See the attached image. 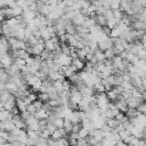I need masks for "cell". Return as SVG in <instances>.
Listing matches in <instances>:
<instances>
[{
  "label": "cell",
  "mask_w": 146,
  "mask_h": 146,
  "mask_svg": "<svg viewBox=\"0 0 146 146\" xmlns=\"http://www.w3.org/2000/svg\"><path fill=\"white\" fill-rule=\"evenodd\" d=\"M96 106L97 108L100 111V112H104L108 108V104H110V100L106 96L105 92H100V94H96Z\"/></svg>",
  "instance_id": "1"
},
{
  "label": "cell",
  "mask_w": 146,
  "mask_h": 146,
  "mask_svg": "<svg viewBox=\"0 0 146 146\" xmlns=\"http://www.w3.org/2000/svg\"><path fill=\"white\" fill-rule=\"evenodd\" d=\"M25 122V127L26 129H30V130H35V131H39L40 130V124H39V120H36L34 117L33 114L29 115L27 119L24 120Z\"/></svg>",
  "instance_id": "2"
},
{
  "label": "cell",
  "mask_w": 146,
  "mask_h": 146,
  "mask_svg": "<svg viewBox=\"0 0 146 146\" xmlns=\"http://www.w3.org/2000/svg\"><path fill=\"white\" fill-rule=\"evenodd\" d=\"M33 115H34V117H35L36 120H39V121H41V120H47V117H48V115H49V108L43 104L42 107H41L40 110H36Z\"/></svg>",
  "instance_id": "3"
},
{
  "label": "cell",
  "mask_w": 146,
  "mask_h": 146,
  "mask_svg": "<svg viewBox=\"0 0 146 146\" xmlns=\"http://www.w3.org/2000/svg\"><path fill=\"white\" fill-rule=\"evenodd\" d=\"M97 46H98V49L99 50L105 51V50H107V49H110V48L113 47V42H112V39L108 36V38H106V39L97 42Z\"/></svg>",
  "instance_id": "4"
},
{
  "label": "cell",
  "mask_w": 146,
  "mask_h": 146,
  "mask_svg": "<svg viewBox=\"0 0 146 146\" xmlns=\"http://www.w3.org/2000/svg\"><path fill=\"white\" fill-rule=\"evenodd\" d=\"M124 102H125L128 108H137V106H138L140 103H143L144 99H138V98H135V97L130 96V97H128Z\"/></svg>",
  "instance_id": "5"
},
{
  "label": "cell",
  "mask_w": 146,
  "mask_h": 146,
  "mask_svg": "<svg viewBox=\"0 0 146 146\" xmlns=\"http://www.w3.org/2000/svg\"><path fill=\"white\" fill-rule=\"evenodd\" d=\"M13 62H14V58H13L8 52H7L6 55H3L2 58L0 59V64H1L2 68H5V70H7V68L13 64Z\"/></svg>",
  "instance_id": "6"
},
{
  "label": "cell",
  "mask_w": 146,
  "mask_h": 146,
  "mask_svg": "<svg viewBox=\"0 0 146 146\" xmlns=\"http://www.w3.org/2000/svg\"><path fill=\"white\" fill-rule=\"evenodd\" d=\"M66 120H68L71 123H80L81 122V115H80V111L75 110V111H72L71 114L66 117Z\"/></svg>",
  "instance_id": "7"
},
{
  "label": "cell",
  "mask_w": 146,
  "mask_h": 146,
  "mask_svg": "<svg viewBox=\"0 0 146 146\" xmlns=\"http://www.w3.org/2000/svg\"><path fill=\"white\" fill-rule=\"evenodd\" d=\"M84 19H86V16H83V15L80 14V11H79L78 14H75V15L72 17L71 23H72L73 25H75V26H79V25H83Z\"/></svg>",
  "instance_id": "8"
},
{
  "label": "cell",
  "mask_w": 146,
  "mask_h": 146,
  "mask_svg": "<svg viewBox=\"0 0 146 146\" xmlns=\"http://www.w3.org/2000/svg\"><path fill=\"white\" fill-rule=\"evenodd\" d=\"M66 132L64 131V129L63 128H60V129H56L55 131H52L51 133H50V138L51 139H54V140H58V139H60V138H66Z\"/></svg>",
  "instance_id": "9"
},
{
  "label": "cell",
  "mask_w": 146,
  "mask_h": 146,
  "mask_svg": "<svg viewBox=\"0 0 146 146\" xmlns=\"http://www.w3.org/2000/svg\"><path fill=\"white\" fill-rule=\"evenodd\" d=\"M71 66H73L74 70L76 72H79V71H82L84 68V62L81 60V59H79V58H74L71 62Z\"/></svg>",
  "instance_id": "10"
},
{
  "label": "cell",
  "mask_w": 146,
  "mask_h": 146,
  "mask_svg": "<svg viewBox=\"0 0 146 146\" xmlns=\"http://www.w3.org/2000/svg\"><path fill=\"white\" fill-rule=\"evenodd\" d=\"M130 27L132 30H136V31H145L146 29V23L145 22H141V21H135L133 23H131Z\"/></svg>",
  "instance_id": "11"
},
{
  "label": "cell",
  "mask_w": 146,
  "mask_h": 146,
  "mask_svg": "<svg viewBox=\"0 0 146 146\" xmlns=\"http://www.w3.org/2000/svg\"><path fill=\"white\" fill-rule=\"evenodd\" d=\"M89 136L94 137V138L96 139V141H102V140L104 139V132H103L100 129H94Z\"/></svg>",
  "instance_id": "12"
},
{
  "label": "cell",
  "mask_w": 146,
  "mask_h": 146,
  "mask_svg": "<svg viewBox=\"0 0 146 146\" xmlns=\"http://www.w3.org/2000/svg\"><path fill=\"white\" fill-rule=\"evenodd\" d=\"M39 32H40V38H41L43 41L49 40V39L51 38V34H50V32H49V30H48V27H47V26L39 29Z\"/></svg>",
  "instance_id": "13"
},
{
  "label": "cell",
  "mask_w": 146,
  "mask_h": 146,
  "mask_svg": "<svg viewBox=\"0 0 146 146\" xmlns=\"http://www.w3.org/2000/svg\"><path fill=\"white\" fill-rule=\"evenodd\" d=\"M92 17H94V19H95L96 25H98V26H100V27H103V26L106 25V18L104 17V15H96V14H95Z\"/></svg>",
  "instance_id": "14"
},
{
  "label": "cell",
  "mask_w": 146,
  "mask_h": 146,
  "mask_svg": "<svg viewBox=\"0 0 146 146\" xmlns=\"http://www.w3.org/2000/svg\"><path fill=\"white\" fill-rule=\"evenodd\" d=\"M15 107H16V108L18 110V112L21 113V112L26 111L27 105L25 104V102H24L23 99H18V98H16V100H15Z\"/></svg>",
  "instance_id": "15"
},
{
  "label": "cell",
  "mask_w": 146,
  "mask_h": 146,
  "mask_svg": "<svg viewBox=\"0 0 146 146\" xmlns=\"http://www.w3.org/2000/svg\"><path fill=\"white\" fill-rule=\"evenodd\" d=\"M13 117L11 113L9 111L6 110H1L0 111V122H5V121H10Z\"/></svg>",
  "instance_id": "16"
},
{
  "label": "cell",
  "mask_w": 146,
  "mask_h": 146,
  "mask_svg": "<svg viewBox=\"0 0 146 146\" xmlns=\"http://www.w3.org/2000/svg\"><path fill=\"white\" fill-rule=\"evenodd\" d=\"M6 90L9 91L10 94L15 95V94L18 91V87H17L14 82H11V81H7V82H6Z\"/></svg>",
  "instance_id": "17"
},
{
  "label": "cell",
  "mask_w": 146,
  "mask_h": 146,
  "mask_svg": "<svg viewBox=\"0 0 146 146\" xmlns=\"http://www.w3.org/2000/svg\"><path fill=\"white\" fill-rule=\"evenodd\" d=\"M26 136H27L29 139H32V140H34V141H36V140L40 138V133H39V131L30 130V129L26 130Z\"/></svg>",
  "instance_id": "18"
},
{
  "label": "cell",
  "mask_w": 146,
  "mask_h": 146,
  "mask_svg": "<svg viewBox=\"0 0 146 146\" xmlns=\"http://www.w3.org/2000/svg\"><path fill=\"white\" fill-rule=\"evenodd\" d=\"M94 57L96 58L97 63H98V62H105V60H106V59H105V56H104V51H102V50H99V49H96V50L94 51Z\"/></svg>",
  "instance_id": "19"
},
{
  "label": "cell",
  "mask_w": 146,
  "mask_h": 146,
  "mask_svg": "<svg viewBox=\"0 0 146 146\" xmlns=\"http://www.w3.org/2000/svg\"><path fill=\"white\" fill-rule=\"evenodd\" d=\"M50 123H52L54 125H55V128L56 129H60V128H63V124H64V119L63 117H56L55 120H52Z\"/></svg>",
  "instance_id": "20"
},
{
  "label": "cell",
  "mask_w": 146,
  "mask_h": 146,
  "mask_svg": "<svg viewBox=\"0 0 146 146\" xmlns=\"http://www.w3.org/2000/svg\"><path fill=\"white\" fill-rule=\"evenodd\" d=\"M65 33H66V34H70V35H73V34H75V33H76V30H75V25H73L72 23L67 24V25L65 26Z\"/></svg>",
  "instance_id": "21"
},
{
  "label": "cell",
  "mask_w": 146,
  "mask_h": 146,
  "mask_svg": "<svg viewBox=\"0 0 146 146\" xmlns=\"http://www.w3.org/2000/svg\"><path fill=\"white\" fill-rule=\"evenodd\" d=\"M72 125H73V123H71V122H70L68 120L64 119V124H63V129H64V131L66 132V135L71 133V131H72Z\"/></svg>",
  "instance_id": "22"
},
{
  "label": "cell",
  "mask_w": 146,
  "mask_h": 146,
  "mask_svg": "<svg viewBox=\"0 0 146 146\" xmlns=\"http://www.w3.org/2000/svg\"><path fill=\"white\" fill-rule=\"evenodd\" d=\"M112 50H113V52H114L115 56H116V55H120L122 51H124V49H123V47L121 46V43H114L113 47H112Z\"/></svg>",
  "instance_id": "23"
},
{
  "label": "cell",
  "mask_w": 146,
  "mask_h": 146,
  "mask_svg": "<svg viewBox=\"0 0 146 146\" xmlns=\"http://www.w3.org/2000/svg\"><path fill=\"white\" fill-rule=\"evenodd\" d=\"M36 99L44 104V103H47L50 98H49V95H48L47 92H39V95L36 96Z\"/></svg>",
  "instance_id": "24"
},
{
  "label": "cell",
  "mask_w": 146,
  "mask_h": 146,
  "mask_svg": "<svg viewBox=\"0 0 146 146\" xmlns=\"http://www.w3.org/2000/svg\"><path fill=\"white\" fill-rule=\"evenodd\" d=\"M105 124L108 127V128H111V129H114V128H116L117 127V124H120L114 117L113 119H107L106 121H105Z\"/></svg>",
  "instance_id": "25"
},
{
  "label": "cell",
  "mask_w": 146,
  "mask_h": 146,
  "mask_svg": "<svg viewBox=\"0 0 146 146\" xmlns=\"http://www.w3.org/2000/svg\"><path fill=\"white\" fill-rule=\"evenodd\" d=\"M112 11H113V18H114V19H116L117 22H120V21L122 19V17H123L124 13H123L122 10H120V9H116V10H112Z\"/></svg>",
  "instance_id": "26"
},
{
  "label": "cell",
  "mask_w": 146,
  "mask_h": 146,
  "mask_svg": "<svg viewBox=\"0 0 146 146\" xmlns=\"http://www.w3.org/2000/svg\"><path fill=\"white\" fill-rule=\"evenodd\" d=\"M51 86L57 92H60L63 90V81H52Z\"/></svg>",
  "instance_id": "27"
},
{
  "label": "cell",
  "mask_w": 146,
  "mask_h": 146,
  "mask_svg": "<svg viewBox=\"0 0 146 146\" xmlns=\"http://www.w3.org/2000/svg\"><path fill=\"white\" fill-rule=\"evenodd\" d=\"M9 80V75L5 68L0 70V82H7Z\"/></svg>",
  "instance_id": "28"
},
{
  "label": "cell",
  "mask_w": 146,
  "mask_h": 146,
  "mask_svg": "<svg viewBox=\"0 0 146 146\" xmlns=\"http://www.w3.org/2000/svg\"><path fill=\"white\" fill-rule=\"evenodd\" d=\"M22 13H23V9L19 8V7H17V6H15V7L11 8V15H13V17L22 16Z\"/></svg>",
  "instance_id": "29"
},
{
  "label": "cell",
  "mask_w": 146,
  "mask_h": 146,
  "mask_svg": "<svg viewBox=\"0 0 146 146\" xmlns=\"http://www.w3.org/2000/svg\"><path fill=\"white\" fill-rule=\"evenodd\" d=\"M124 114H125V116H127L128 119H131V117H135V116L138 114V111H137L136 108H128Z\"/></svg>",
  "instance_id": "30"
},
{
  "label": "cell",
  "mask_w": 146,
  "mask_h": 146,
  "mask_svg": "<svg viewBox=\"0 0 146 146\" xmlns=\"http://www.w3.org/2000/svg\"><path fill=\"white\" fill-rule=\"evenodd\" d=\"M114 119H115L119 123H123L124 121H127V120H128V117L125 116V114H124V113H121V112H119V113L114 116Z\"/></svg>",
  "instance_id": "31"
},
{
  "label": "cell",
  "mask_w": 146,
  "mask_h": 146,
  "mask_svg": "<svg viewBox=\"0 0 146 146\" xmlns=\"http://www.w3.org/2000/svg\"><path fill=\"white\" fill-rule=\"evenodd\" d=\"M104 56H105V59H106V60H112V58H113L115 55H114L112 48H110V49H107V50L104 51Z\"/></svg>",
  "instance_id": "32"
},
{
  "label": "cell",
  "mask_w": 146,
  "mask_h": 146,
  "mask_svg": "<svg viewBox=\"0 0 146 146\" xmlns=\"http://www.w3.org/2000/svg\"><path fill=\"white\" fill-rule=\"evenodd\" d=\"M39 133H40V138H43V139H48V138H50V132H49L46 128L39 130Z\"/></svg>",
  "instance_id": "33"
},
{
  "label": "cell",
  "mask_w": 146,
  "mask_h": 146,
  "mask_svg": "<svg viewBox=\"0 0 146 146\" xmlns=\"http://www.w3.org/2000/svg\"><path fill=\"white\" fill-rule=\"evenodd\" d=\"M78 136H79V139H80V138H87V137L89 136V132H88L84 128L81 127V128L79 129V131H78Z\"/></svg>",
  "instance_id": "34"
},
{
  "label": "cell",
  "mask_w": 146,
  "mask_h": 146,
  "mask_svg": "<svg viewBox=\"0 0 146 146\" xmlns=\"http://www.w3.org/2000/svg\"><path fill=\"white\" fill-rule=\"evenodd\" d=\"M56 146H70V143L66 138H60L56 140Z\"/></svg>",
  "instance_id": "35"
},
{
  "label": "cell",
  "mask_w": 146,
  "mask_h": 146,
  "mask_svg": "<svg viewBox=\"0 0 146 146\" xmlns=\"http://www.w3.org/2000/svg\"><path fill=\"white\" fill-rule=\"evenodd\" d=\"M137 111H138V113H141V114H145V111H146V105H145V103L143 102V103H140L138 106H137V108H136Z\"/></svg>",
  "instance_id": "36"
},
{
  "label": "cell",
  "mask_w": 146,
  "mask_h": 146,
  "mask_svg": "<svg viewBox=\"0 0 146 146\" xmlns=\"http://www.w3.org/2000/svg\"><path fill=\"white\" fill-rule=\"evenodd\" d=\"M34 146H48V144H47V139H43V138H39V139L35 141Z\"/></svg>",
  "instance_id": "37"
},
{
  "label": "cell",
  "mask_w": 146,
  "mask_h": 146,
  "mask_svg": "<svg viewBox=\"0 0 146 146\" xmlns=\"http://www.w3.org/2000/svg\"><path fill=\"white\" fill-rule=\"evenodd\" d=\"M104 17L106 18V21H108V19L113 18V11H112L111 9H107V10L105 11V14H104Z\"/></svg>",
  "instance_id": "38"
},
{
  "label": "cell",
  "mask_w": 146,
  "mask_h": 146,
  "mask_svg": "<svg viewBox=\"0 0 146 146\" xmlns=\"http://www.w3.org/2000/svg\"><path fill=\"white\" fill-rule=\"evenodd\" d=\"M32 104H33V106L35 107V110H40V108L42 107V105H43V103H41V102H40V100H38V99H36V100H34Z\"/></svg>",
  "instance_id": "39"
},
{
  "label": "cell",
  "mask_w": 146,
  "mask_h": 146,
  "mask_svg": "<svg viewBox=\"0 0 146 146\" xmlns=\"http://www.w3.org/2000/svg\"><path fill=\"white\" fill-rule=\"evenodd\" d=\"M9 146H26V145L23 144V143H21V141H18V140H15V141L9 143Z\"/></svg>",
  "instance_id": "40"
},
{
  "label": "cell",
  "mask_w": 146,
  "mask_h": 146,
  "mask_svg": "<svg viewBox=\"0 0 146 146\" xmlns=\"http://www.w3.org/2000/svg\"><path fill=\"white\" fill-rule=\"evenodd\" d=\"M114 146H128V144L124 143V141H122V140H117V141L115 143Z\"/></svg>",
  "instance_id": "41"
},
{
  "label": "cell",
  "mask_w": 146,
  "mask_h": 146,
  "mask_svg": "<svg viewBox=\"0 0 146 146\" xmlns=\"http://www.w3.org/2000/svg\"><path fill=\"white\" fill-rule=\"evenodd\" d=\"M0 36H2V31H1V26H0Z\"/></svg>",
  "instance_id": "42"
},
{
  "label": "cell",
  "mask_w": 146,
  "mask_h": 146,
  "mask_svg": "<svg viewBox=\"0 0 146 146\" xmlns=\"http://www.w3.org/2000/svg\"><path fill=\"white\" fill-rule=\"evenodd\" d=\"M1 68H2V66H1V64H0V70H1Z\"/></svg>",
  "instance_id": "43"
}]
</instances>
